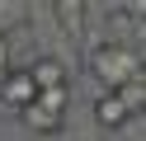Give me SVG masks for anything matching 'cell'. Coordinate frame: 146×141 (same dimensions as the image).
<instances>
[{
    "instance_id": "7",
    "label": "cell",
    "mask_w": 146,
    "mask_h": 141,
    "mask_svg": "<svg viewBox=\"0 0 146 141\" xmlns=\"http://www.w3.org/2000/svg\"><path fill=\"white\" fill-rule=\"evenodd\" d=\"M14 71V61H10V42H5V33H0V85H5V75Z\"/></svg>"
},
{
    "instance_id": "8",
    "label": "cell",
    "mask_w": 146,
    "mask_h": 141,
    "mask_svg": "<svg viewBox=\"0 0 146 141\" xmlns=\"http://www.w3.org/2000/svg\"><path fill=\"white\" fill-rule=\"evenodd\" d=\"M127 14H141V19H146V0H132V5H127Z\"/></svg>"
},
{
    "instance_id": "4",
    "label": "cell",
    "mask_w": 146,
    "mask_h": 141,
    "mask_svg": "<svg viewBox=\"0 0 146 141\" xmlns=\"http://www.w3.org/2000/svg\"><path fill=\"white\" fill-rule=\"evenodd\" d=\"M29 71H33V80H38V89H61V85H66V66H61L57 56H42Z\"/></svg>"
},
{
    "instance_id": "5",
    "label": "cell",
    "mask_w": 146,
    "mask_h": 141,
    "mask_svg": "<svg viewBox=\"0 0 146 141\" xmlns=\"http://www.w3.org/2000/svg\"><path fill=\"white\" fill-rule=\"evenodd\" d=\"M19 118H24L29 132H61V118H66V113H52V108H42V103H33V108H24Z\"/></svg>"
},
{
    "instance_id": "3",
    "label": "cell",
    "mask_w": 146,
    "mask_h": 141,
    "mask_svg": "<svg viewBox=\"0 0 146 141\" xmlns=\"http://www.w3.org/2000/svg\"><path fill=\"white\" fill-rule=\"evenodd\" d=\"M94 122H99L104 132L127 127V122H132V108H127V99H123V94H99V99H94Z\"/></svg>"
},
{
    "instance_id": "6",
    "label": "cell",
    "mask_w": 146,
    "mask_h": 141,
    "mask_svg": "<svg viewBox=\"0 0 146 141\" xmlns=\"http://www.w3.org/2000/svg\"><path fill=\"white\" fill-rule=\"evenodd\" d=\"M38 103H42V108H52V113H66V103H71V85H61V89H42Z\"/></svg>"
},
{
    "instance_id": "2",
    "label": "cell",
    "mask_w": 146,
    "mask_h": 141,
    "mask_svg": "<svg viewBox=\"0 0 146 141\" xmlns=\"http://www.w3.org/2000/svg\"><path fill=\"white\" fill-rule=\"evenodd\" d=\"M38 80H33V71L29 66H14L10 75H5V85H0V103L5 108H14V113H24V108H33L38 103Z\"/></svg>"
},
{
    "instance_id": "1",
    "label": "cell",
    "mask_w": 146,
    "mask_h": 141,
    "mask_svg": "<svg viewBox=\"0 0 146 141\" xmlns=\"http://www.w3.org/2000/svg\"><path fill=\"white\" fill-rule=\"evenodd\" d=\"M141 71H146V61L127 42H99L94 52H90V75L104 85V94L127 89L132 80H141Z\"/></svg>"
}]
</instances>
